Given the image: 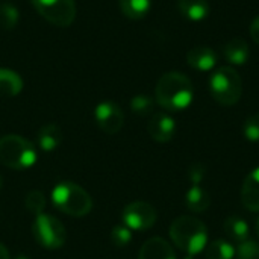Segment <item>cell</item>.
Wrapping results in <instances>:
<instances>
[{"label": "cell", "mask_w": 259, "mask_h": 259, "mask_svg": "<svg viewBox=\"0 0 259 259\" xmlns=\"http://www.w3.org/2000/svg\"><path fill=\"white\" fill-rule=\"evenodd\" d=\"M155 97L158 105L170 112L184 111L193 102V83L185 74L179 71H168L158 80Z\"/></svg>", "instance_id": "6da1fadb"}, {"label": "cell", "mask_w": 259, "mask_h": 259, "mask_svg": "<svg viewBox=\"0 0 259 259\" xmlns=\"http://www.w3.org/2000/svg\"><path fill=\"white\" fill-rule=\"evenodd\" d=\"M173 244L185 255H197L208 246V231L202 220L190 215L178 217L170 226Z\"/></svg>", "instance_id": "7a4b0ae2"}, {"label": "cell", "mask_w": 259, "mask_h": 259, "mask_svg": "<svg viewBox=\"0 0 259 259\" xmlns=\"http://www.w3.org/2000/svg\"><path fill=\"white\" fill-rule=\"evenodd\" d=\"M52 202L56 209L71 217H83L93 209L91 196L73 182L58 184L52 191Z\"/></svg>", "instance_id": "3957f363"}, {"label": "cell", "mask_w": 259, "mask_h": 259, "mask_svg": "<svg viewBox=\"0 0 259 259\" xmlns=\"http://www.w3.org/2000/svg\"><path fill=\"white\" fill-rule=\"evenodd\" d=\"M35 146L20 135H5L0 138V162L12 170H26L36 162Z\"/></svg>", "instance_id": "277c9868"}, {"label": "cell", "mask_w": 259, "mask_h": 259, "mask_svg": "<svg viewBox=\"0 0 259 259\" xmlns=\"http://www.w3.org/2000/svg\"><path fill=\"white\" fill-rule=\"evenodd\" d=\"M209 91L212 99L223 106L238 103L243 94V80L240 73L232 67L217 68L209 79Z\"/></svg>", "instance_id": "5b68a950"}, {"label": "cell", "mask_w": 259, "mask_h": 259, "mask_svg": "<svg viewBox=\"0 0 259 259\" xmlns=\"http://www.w3.org/2000/svg\"><path fill=\"white\" fill-rule=\"evenodd\" d=\"M32 234L35 241L49 250H55L64 246L67 240V232L64 225L53 215L39 214L35 217L32 225Z\"/></svg>", "instance_id": "8992f818"}, {"label": "cell", "mask_w": 259, "mask_h": 259, "mask_svg": "<svg viewBox=\"0 0 259 259\" xmlns=\"http://www.w3.org/2000/svg\"><path fill=\"white\" fill-rule=\"evenodd\" d=\"M38 14L49 23L67 27L74 21L76 2L74 0H32Z\"/></svg>", "instance_id": "52a82bcc"}, {"label": "cell", "mask_w": 259, "mask_h": 259, "mask_svg": "<svg viewBox=\"0 0 259 259\" xmlns=\"http://www.w3.org/2000/svg\"><path fill=\"white\" fill-rule=\"evenodd\" d=\"M156 219V209L150 203L141 200L129 203L121 212L123 225L127 226L131 231H147L153 228Z\"/></svg>", "instance_id": "ba28073f"}, {"label": "cell", "mask_w": 259, "mask_h": 259, "mask_svg": "<svg viewBox=\"0 0 259 259\" xmlns=\"http://www.w3.org/2000/svg\"><path fill=\"white\" fill-rule=\"evenodd\" d=\"M94 118H96L99 129L109 135L120 132L124 123V114L121 108L115 102H111V100H105L96 106Z\"/></svg>", "instance_id": "9c48e42d"}, {"label": "cell", "mask_w": 259, "mask_h": 259, "mask_svg": "<svg viewBox=\"0 0 259 259\" xmlns=\"http://www.w3.org/2000/svg\"><path fill=\"white\" fill-rule=\"evenodd\" d=\"M149 135L158 143H168L176 134V121L164 112L155 114L147 124Z\"/></svg>", "instance_id": "30bf717a"}, {"label": "cell", "mask_w": 259, "mask_h": 259, "mask_svg": "<svg viewBox=\"0 0 259 259\" xmlns=\"http://www.w3.org/2000/svg\"><path fill=\"white\" fill-rule=\"evenodd\" d=\"M187 64L199 71H209L217 65V53L208 46H196L187 53Z\"/></svg>", "instance_id": "8fae6325"}, {"label": "cell", "mask_w": 259, "mask_h": 259, "mask_svg": "<svg viewBox=\"0 0 259 259\" xmlns=\"http://www.w3.org/2000/svg\"><path fill=\"white\" fill-rule=\"evenodd\" d=\"M138 259H176V255L168 241L161 237H153L143 244Z\"/></svg>", "instance_id": "7c38bea8"}, {"label": "cell", "mask_w": 259, "mask_h": 259, "mask_svg": "<svg viewBox=\"0 0 259 259\" xmlns=\"http://www.w3.org/2000/svg\"><path fill=\"white\" fill-rule=\"evenodd\" d=\"M241 202L246 209L259 212V167L247 175L241 188Z\"/></svg>", "instance_id": "4fadbf2b"}, {"label": "cell", "mask_w": 259, "mask_h": 259, "mask_svg": "<svg viewBox=\"0 0 259 259\" xmlns=\"http://www.w3.org/2000/svg\"><path fill=\"white\" fill-rule=\"evenodd\" d=\"M223 55L226 61L232 65H243L250 56L249 44L243 38H232L223 47Z\"/></svg>", "instance_id": "5bb4252c"}, {"label": "cell", "mask_w": 259, "mask_h": 259, "mask_svg": "<svg viewBox=\"0 0 259 259\" xmlns=\"http://www.w3.org/2000/svg\"><path fill=\"white\" fill-rule=\"evenodd\" d=\"M178 8L181 14L190 21H202L209 14L208 0H178Z\"/></svg>", "instance_id": "9a60e30c"}, {"label": "cell", "mask_w": 259, "mask_h": 259, "mask_svg": "<svg viewBox=\"0 0 259 259\" xmlns=\"http://www.w3.org/2000/svg\"><path fill=\"white\" fill-rule=\"evenodd\" d=\"M62 141V132L56 124H44L39 127L36 134V143L41 150L44 152H53L58 149V146Z\"/></svg>", "instance_id": "2e32d148"}, {"label": "cell", "mask_w": 259, "mask_h": 259, "mask_svg": "<svg viewBox=\"0 0 259 259\" xmlns=\"http://www.w3.org/2000/svg\"><path fill=\"white\" fill-rule=\"evenodd\" d=\"M23 90V80L21 77L14 71L8 68H0V97L9 99L20 94Z\"/></svg>", "instance_id": "e0dca14e"}, {"label": "cell", "mask_w": 259, "mask_h": 259, "mask_svg": "<svg viewBox=\"0 0 259 259\" xmlns=\"http://www.w3.org/2000/svg\"><path fill=\"white\" fill-rule=\"evenodd\" d=\"M185 205L193 212H205L211 205V197L203 187L193 185L185 194Z\"/></svg>", "instance_id": "ac0fdd59"}, {"label": "cell", "mask_w": 259, "mask_h": 259, "mask_svg": "<svg viewBox=\"0 0 259 259\" xmlns=\"http://www.w3.org/2000/svg\"><path fill=\"white\" fill-rule=\"evenodd\" d=\"M225 232L228 235L229 240H232L234 243H244L246 240H249V225L244 219L241 217H237V215H232V217H228L226 222H225Z\"/></svg>", "instance_id": "d6986e66"}, {"label": "cell", "mask_w": 259, "mask_h": 259, "mask_svg": "<svg viewBox=\"0 0 259 259\" xmlns=\"http://www.w3.org/2000/svg\"><path fill=\"white\" fill-rule=\"evenodd\" d=\"M121 12L131 20H140L150 11L152 0H118Z\"/></svg>", "instance_id": "ffe728a7"}, {"label": "cell", "mask_w": 259, "mask_h": 259, "mask_svg": "<svg viewBox=\"0 0 259 259\" xmlns=\"http://www.w3.org/2000/svg\"><path fill=\"white\" fill-rule=\"evenodd\" d=\"M206 259H234L235 247L225 240H215L205 247Z\"/></svg>", "instance_id": "44dd1931"}, {"label": "cell", "mask_w": 259, "mask_h": 259, "mask_svg": "<svg viewBox=\"0 0 259 259\" xmlns=\"http://www.w3.org/2000/svg\"><path fill=\"white\" fill-rule=\"evenodd\" d=\"M20 20L18 9L12 3H2L0 5V27L5 30H11L17 26Z\"/></svg>", "instance_id": "7402d4cb"}, {"label": "cell", "mask_w": 259, "mask_h": 259, "mask_svg": "<svg viewBox=\"0 0 259 259\" xmlns=\"http://www.w3.org/2000/svg\"><path fill=\"white\" fill-rule=\"evenodd\" d=\"M46 203H47L46 202V196L41 191H36V190L27 193V196L24 199V205H26L27 211L35 214V215L42 214V211L46 208Z\"/></svg>", "instance_id": "603a6c76"}, {"label": "cell", "mask_w": 259, "mask_h": 259, "mask_svg": "<svg viewBox=\"0 0 259 259\" xmlns=\"http://www.w3.org/2000/svg\"><path fill=\"white\" fill-rule=\"evenodd\" d=\"M153 99L147 94H138L131 100V109L138 115H147L153 111Z\"/></svg>", "instance_id": "cb8c5ba5"}, {"label": "cell", "mask_w": 259, "mask_h": 259, "mask_svg": "<svg viewBox=\"0 0 259 259\" xmlns=\"http://www.w3.org/2000/svg\"><path fill=\"white\" fill-rule=\"evenodd\" d=\"M132 241V231L124 226V225H117L112 232H111V243L118 247V249H123L126 247L129 243Z\"/></svg>", "instance_id": "d4e9b609"}, {"label": "cell", "mask_w": 259, "mask_h": 259, "mask_svg": "<svg viewBox=\"0 0 259 259\" xmlns=\"http://www.w3.org/2000/svg\"><path fill=\"white\" fill-rule=\"evenodd\" d=\"M237 259H259V243L253 240H246L235 249Z\"/></svg>", "instance_id": "484cf974"}, {"label": "cell", "mask_w": 259, "mask_h": 259, "mask_svg": "<svg viewBox=\"0 0 259 259\" xmlns=\"http://www.w3.org/2000/svg\"><path fill=\"white\" fill-rule=\"evenodd\" d=\"M244 137L249 140V141H253V143H259V112L258 114H253L250 115L246 123H244Z\"/></svg>", "instance_id": "4316f807"}, {"label": "cell", "mask_w": 259, "mask_h": 259, "mask_svg": "<svg viewBox=\"0 0 259 259\" xmlns=\"http://www.w3.org/2000/svg\"><path fill=\"white\" fill-rule=\"evenodd\" d=\"M188 178L193 182V185H199L202 179L205 178V168L202 164H193L188 170Z\"/></svg>", "instance_id": "83f0119b"}, {"label": "cell", "mask_w": 259, "mask_h": 259, "mask_svg": "<svg viewBox=\"0 0 259 259\" xmlns=\"http://www.w3.org/2000/svg\"><path fill=\"white\" fill-rule=\"evenodd\" d=\"M249 32H250V36H252V39L256 42L259 46V15L252 21V24H250V29H249Z\"/></svg>", "instance_id": "f1b7e54d"}, {"label": "cell", "mask_w": 259, "mask_h": 259, "mask_svg": "<svg viewBox=\"0 0 259 259\" xmlns=\"http://www.w3.org/2000/svg\"><path fill=\"white\" fill-rule=\"evenodd\" d=\"M0 259H9V252L2 243H0Z\"/></svg>", "instance_id": "f546056e"}, {"label": "cell", "mask_w": 259, "mask_h": 259, "mask_svg": "<svg viewBox=\"0 0 259 259\" xmlns=\"http://www.w3.org/2000/svg\"><path fill=\"white\" fill-rule=\"evenodd\" d=\"M184 259H196V256L194 255H187Z\"/></svg>", "instance_id": "4dcf8cb0"}, {"label": "cell", "mask_w": 259, "mask_h": 259, "mask_svg": "<svg viewBox=\"0 0 259 259\" xmlns=\"http://www.w3.org/2000/svg\"><path fill=\"white\" fill-rule=\"evenodd\" d=\"M256 234H258V237H259V219H258V222H256Z\"/></svg>", "instance_id": "1f68e13d"}, {"label": "cell", "mask_w": 259, "mask_h": 259, "mask_svg": "<svg viewBox=\"0 0 259 259\" xmlns=\"http://www.w3.org/2000/svg\"><path fill=\"white\" fill-rule=\"evenodd\" d=\"M2 184H3V181H2V176H0V190H2Z\"/></svg>", "instance_id": "d6a6232c"}, {"label": "cell", "mask_w": 259, "mask_h": 259, "mask_svg": "<svg viewBox=\"0 0 259 259\" xmlns=\"http://www.w3.org/2000/svg\"><path fill=\"white\" fill-rule=\"evenodd\" d=\"M15 259H27L26 256H18V258H15Z\"/></svg>", "instance_id": "836d02e7"}]
</instances>
